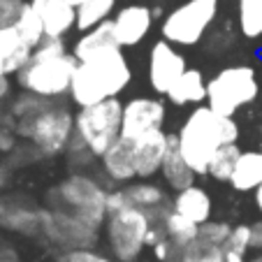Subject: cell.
I'll return each mask as SVG.
<instances>
[{"label": "cell", "instance_id": "obj_8", "mask_svg": "<svg viewBox=\"0 0 262 262\" xmlns=\"http://www.w3.org/2000/svg\"><path fill=\"white\" fill-rule=\"evenodd\" d=\"M151 228V218L135 204L109 213L104 221V237L112 255L119 262H137L146 246V234Z\"/></svg>", "mask_w": 262, "mask_h": 262}, {"label": "cell", "instance_id": "obj_36", "mask_svg": "<svg viewBox=\"0 0 262 262\" xmlns=\"http://www.w3.org/2000/svg\"><path fill=\"white\" fill-rule=\"evenodd\" d=\"M26 0H0V28H10L19 21Z\"/></svg>", "mask_w": 262, "mask_h": 262}, {"label": "cell", "instance_id": "obj_15", "mask_svg": "<svg viewBox=\"0 0 262 262\" xmlns=\"http://www.w3.org/2000/svg\"><path fill=\"white\" fill-rule=\"evenodd\" d=\"M42 221H45V209H35L16 195L0 198V228L21 234H37L42 232Z\"/></svg>", "mask_w": 262, "mask_h": 262}, {"label": "cell", "instance_id": "obj_1", "mask_svg": "<svg viewBox=\"0 0 262 262\" xmlns=\"http://www.w3.org/2000/svg\"><path fill=\"white\" fill-rule=\"evenodd\" d=\"M130 81L133 70L123 56V47H109L91 58L79 60L68 95L77 107H89L107 98H119Z\"/></svg>", "mask_w": 262, "mask_h": 262}, {"label": "cell", "instance_id": "obj_13", "mask_svg": "<svg viewBox=\"0 0 262 262\" xmlns=\"http://www.w3.org/2000/svg\"><path fill=\"white\" fill-rule=\"evenodd\" d=\"M130 142H133L137 177L139 179L156 177L160 172V167H163L165 154H167V148H169V133H165L163 128H156V130H148V133L130 139Z\"/></svg>", "mask_w": 262, "mask_h": 262}, {"label": "cell", "instance_id": "obj_21", "mask_svg": "<svg viewBox=\"0 0 262 262\" xmlns=\"http://www.w3.org/2000/svg\"><path fill=\"white\" fill-rule=\"evenodd\" d=\"M172 209L179 211L181 216L190 218L195 221L198 225L207 223L211 218V211H213V202H211V195L202 188V186H188L177 193V198L172 200Z\"/></svg>", "mask_w": 262, "mask_h": 262}, {"label": "cell", "instance_id": "obj_29", "mask_svg": "<svg viewBox=\"0 0 262 262\" xmlns=\"http://www.w3.org/2000/svg\"><path fill=\"white\" fill-rule=\"evenodd\" d=\"M14 28H16V33H19L21 37H24L26 45H30L33 49L47 37V33H45V24H42L40 14L35 12V7L30 5V3H26L24 12H21V16H19V21L14 24Z\"/></svg>", "mask_w": 262, "mask_h": 262}, {"label": "cell", "instance_id": "obj_7", "mask_svg": "<svg viewBox=\"0 0 262 262\" xmlns=\"http://www.w3.org/2000/svg\"><path fill=\"white\" fill-rule=\"evenodd\" d=\"M121 123L123 102L119 98H107L102 102L79 107V112L74 114V133L89 144L95 158H100L121 137Z\"/></svg>", "mask_w": 262, "mask_h": 262}, {"label": "cell", "instance_id": "obj_17", "mask_svg": "<svg viewBox=\"0 0 262 262\" xmlns=\"http://www.w3.org/2000/svg\"><path fill=\"white\" fill-rule=\"evenodd\" d=\"M102 160V169L114 183H130L137 177V167H135V154H133V142L125 137H119L112 146L100 156Z\"/></svg>", "mask_w": 262, "mask_h": 262}, {"label": "cell", "instance_id": "obj_43", "mask_svg": "<svg viewBox=\"0 0 262 262\" xmlns=\"http://www.w3.org/2000/svg\"><path fill=\"white\" fill-rule=\"evenodd\" d=\"M0 262H19V260L14 257V253L12 251H3L0 253Z\"/></svg>", "mask_w": 262, "mask_h": 262}, {"label": "cell", "instance_id": "obj_22", "mask_svg": "<svg viewBox=\"0 0 262 262\" xmlns=\"http://www.w3.org/2000/svg\"><path fill=\"white\" fill-rule=\"evenodd\" d=\"M167 100L177 107L186 104H202L207 100V81L204 74L195 68H186V72L174 81V86L167 91Z\"/></svg>", "mask_w": 262, "mask_h": 262}, {"label": "cell", "instance_id": "obj_38", "mask_svg": "<svg viewBox=\"0 0 262 262\" xmlns=\"http://www.w3.org/2000/svg\"><path fill=\"white\" fill-rule=\"evenodd\" d=\"M251 248H257L262 253V221L251 223Z\"/></svg>", "mask_w": 262, "mask_h": 262}, {"label": "cell", "instance_id": "obj_10", "mask_svg": "<svg viewBox=\"0 0 262 262\" xmlns=\"http://www.w3.org/2000/svg\"><path fill=\"white\" fill-rule=\"evenodd\" d=\"M98 230L89 225L86 221H81L79 216L60 209H45V221H42V232L56 242L58 246H63L65 251L72 248H89L98 242Z\"/></svg>", "mask_w": 262, "mask_h": 262}, {"label": "cell", "instance_id": "obj_35", "mask_svg": "<svg viewBox=\"0 0 262 262\" xmlns=\"http://www.w3.org/2000/svg\"><path fill=\"white\" fill-rule=\"evenodd\" d=\"M151 251H154V255L158 262H181L183 260V246L174 244L169 237H165L163 242L151 246Z\"/></svg>", "mask_w": 262, "mask_h": 262}, {"label": "cell", "instance_id": "obj_25", "mask_svg": "<svg viewBox=\"0 0 262 262\" xmlns=\"http://www.w3.org/2000/svg\"><path fill=\"white\" fill-rule=\"evenodd\" d=\"M237 28L246 40H262V0H237Z\"/></svg>", "mask_w": 262, "mask_h": 262}, {"label": "cell", "instance_id": "obj_44", "mask_svg": "<svg viewBox=\"0 0 262 262\" xmlns=\"http://www.w3.org/2000/svg\"><path fill=\"white\" fill-rule=\"evenodd\" d=\"M251 262H262V253H260V255H257V257H253Z\"/></svg>", "mask_w": 262, "mask_h": 262}, {"label": "cell", "instance_id": "obj_34", "mask_svg": "<svg viewBox=\"0 0 262 262\" xmlns=\"http://www.w3.org/2000/svg\"><path fill=\"white\" fill-rule=\"evenodd\" d=\"M225 251L246 255L251 251V225H234L228 242H225Z\"/></svg>", "mask_w": 262, "mask_h": 262}, {"label": "cell", "instance_id": "obj_30", "mask_svg": "<svg viewBox=\"0 0 262 262\" xmlns=\"http://www.w3.org/2000/svg\"><path fill=\"white\" fill-rule=\"evenodd\" d=\"M181 262H225V246L209 244L198 237L193 244L183 248Z\"/></svg>", "mask_w": 262, "mask_h": 262}, {"label": "cell", "instance_id": "obj_31", "mask_svg": "<svg viewBox=\"0 0 262 262\" xmlns=\"http://www.w3.org/2000/svg\"><path fill=\"white\" fill-rule=\"evenodd\" d=\"M230 232H232V225H230V223H225V221H211V218H209L207 223H202V225H200L198 237L204 239V242H209V244L225 246Z\"/></svg>", "mask_w": 262, "mask_h": 262}, {"label": "cell", "instance_id": "obj_20", "mask_svg": "<svg viewBox=\"0 0 262 262\" xmlns=\"http://www.w3.org/2000/svg\"><path fill=\"white\" fill-rule=\"evenodd\" d=\"M160 174H163L165 183H167L172 190H177V193L195 183V177H198V174H195V169L186 163V158H183L181 151H179L177 133L169 135V148H167V154H165Z\"/></svg>", "mask_w": 262, "mask_h": 262}, {"label": "cell", "instance_id": "obj_19", "mask_svg": "<svg viewBox=\"0 0 262 262\" xmlns=\"http://www.w3.org/2000/svg\"><path fill=\"white\" fill-rule=\"evenodd\" d=\"M33 56V47L26 45L14 26L0 28V74H19L28 65Z\"/></svg>", "mask_w": 262, "mask_h": 262}, {"label": "cell", "instance_id": "obj_42", "mask_svg": "<svg viewBox=\"0 0 262 262\" xmlns=\"http://www.w3.org/2000/svg\"><path fill=\"white\" fill-rule=\"evenodd\" d=\"M253 200H255V207H257V211L262 213V183L257 186L255 190H253Z\"/></svg>", "mask_w": 262, "mask_h": 262}, {"label": "cell", "instance_id": "obj_24", "mask_svg": "<svg viewBox=\"0 0 262 262\" xmlns=\"http://www.w3.org/2000/svg\"><path fill=\"white\" fill-rule=\"evenodd\" d=\"M262 183V151H242L230 177V186L237 193H253Z\"/></svg>", "mask_w": 262, "mask_h": 262}, {"label": "cell", "instance_id": "obj_33", "mask_svg": "<svg viewBox=\"0 0 262 262\" xmlns=\"http://www.w3.org/2000/svg\"><path fill=\"white\" fill-rule=\"evenodd\" d=\"M16 121L10 109H0V154H10L16 146Z\"/></svg>", "mask_w": 262, "mask_h": 262}, {"label": "cell", "instance_id": "obj_26", "mask_svg": "<svg viewBox=\"0 0 262 262\" xmlns=\"http://www.w3.org/2000/svg\"><path fill=\"white\" fill-rule=\"evenodd\" d=\"M114 7H116V0H84L77 7V28L84 33V30L112 19Z\"/></svg>", "mask_w": 262, "mask_h": 262}, {"label": "cell", "instance_id": "obj_6", "mask_svg": "<svg viewBox=\"0 0 262 262\" xmlns=\"http://www.w3.org/2000/svg\"><path fill=\"white\" fill-rule=\"evenodd\" d=\"M221 0H186L160 21V35L177 47H195L216 24Z\"/></svg>", "mask_w": 262, "mask_h": 262}, {"label": "cell", "instance_id": "obj_18", "mask_svg": "<svg viewBox=\"0 0 262 262\" xmlns=\"http://www.w3.org/2000/svg\"><path fill=\"white\" fill-rule=\"evenodd\" d=\"M123 190H125V195H128L130 204H135V207H139L142 211H146L151 221H163V218L172 211V202L167 200V193H165L160 186H156V183H148V181L133 183L130 181Z\"/></svg>", "mask_w": 262, "mask_h": 262}, {"label": "cell", "instance_id": "obj_39", "mask_svg": "<svg viewBox=\"0 0 262 262\" xmlns=\"http://www.w3.org/2000/svg\"><path fill=\"white\" fill-rule=\"evenodd\" d=\"M10 89H12V84H10V79H7L5 74H0V102L10 95Z\"/></svg>", "mask_w": 262, "mask_h": 262}, {"label": "cell", "instance_id": "obj_23", "mask_svg": "<svg viewBox=\"0 0 262 262\" xmlns=\"http://www.w3.org/2000/svg\"><path fill=\"white\" fill-rule=\"evenodd\" d=\"M109 47H121L119 40H116L114 21L112 19H107V21H102V24L93 26V28L84 30L79 40L74 42L72 54L77 56V60H86L93 54H98V51L109 49Z\"/></svg>", "mask_w": 262, "mask_h": 262}, {"label": "cell", "instance_id": "obj_12", "mask_svg": "<svg viewBox=\"0 0 262 262\" xmlns=\"http://www.w3.org/2000/svg\"><path fill=\"white\" fill-rule=\"evenodd\" d=\"M167 119L165 102L158 98H133L123 102V123H121V137L135 139L148 130L163 128Z\"/></svg>", "mask_w": 262, "mask_h": 262}, {"label": "cell", "instance_id": "obj_11", "mask_svg": "<svg viewBox=\"0 0 262 262\" xmlns=\"http://www.w3.org/2000/svg\"><path fill=\"white\" fill-rule=\"evenodd\" d=\"M186 72V58L177 49V45L163 40H158L151 47L148 54V65H146V77L148 86L156 91L158 95H167V91L174 86V81Z\"/></svg>", "mask_w": 262, "mask_h": 262}, {"label": "cell", "instance_id": "obj_2", "mask_svg": "<svg viewBox=\"0 0 262 262\" xmlns=\"http://www.w3.org/2000/svg\"><path fill=\"white\" fill-rule=\"evenodd\" d=\"M179 151L195 174H207L213 154L225 144H237L239 125L234 116H223L209 104H195L177 133Z\"/></svg>", "mask_w": 262, "mask_h": 262}, {"label": "cell", "instance_id": "obj_37", "mask_svg": "<svg viewBox=\"0 0 262 262\" xmlns=\"http://www.w3.org/2000/svg\"><path fill=\"white\" fill-rule=\"evenodd\" d=\"M60 262H112V257L102 255V253L93 251V248H72V251H65Z\"/></svg>", "mask_w": 262, "mask_h": 262}, {"label": "cell", "instance_id": "obj_41", "mask_svg": "<svg viewBox=\"0 0 262 262\" xmlns=\"http://www.w3.org/2000/svg\"><path fill=\"white\" fill-rule=\"evenodd\" d=\"M225 262H251V260H246V255H239V253H228V251H225Z\"/></svg>", "mask_w": 262, "mask_h": 262}, {"label": "cell", "instance_id": "obj_45", "mask_svg": "<svg viewBox=\"0 0 262 262\" xmlns=\"http://www.w3.org/2000/svg\"><path fill=\"white\" fill-rule=\"evenodd\" d=\"M260 135H262V128H260Z\"/></svg>", "mask_w": 262, "mask_h": 262}, {"label": "cell", "instance_id": "obj_14", "mask_svg": "<svg viewBox=\"0 0 262 262\" xmlns=\"http://www.w3.org/2000/svg\"><path fill=\"white\" fill-rule=\"evenodd\" d=\"M154 10L142 3H130V5L121 7L112 21H114V33L121 47H137L139 42L151 33L154 26Z\"/></svg>", "mask_w": 262, "mask_h": 262}, {"label": "cell", "instance_id": "obj_16", "mask_svg": "<svg viewBox=\"0 0 262 262\" xmlns=\"http://www.w3.org/2000/svg\"><path fill=\"white\" fill-rule=\"evenodd\" d=\"M30 5L40 14L47 37H65L77 28V7L70 0H30Z\"/></svg>", "mask_w": 262, "mask_h": 262}, {"label": "cell", "instance_id": "obj_32", "mask_svg": "<svg viewBox=\"0 0 262 262\" xmlns=\"http://www.w3.org/2000/svg\"><path fill=\"white\" fill-rule=\"evenodd\" d=\"M65 156H68V163L74 165V167H86V165L95 158V154L89 148V144H86L77 133H74L72 139H70L68 148H65Z\"/></svg>", "mask_w": 262, "mask_h": 262}, {"label": "cell", "instance_id": "obj_4", "mask_svg": "<svg viewBox=\"0 0 262 262\" xmlns=\"http://www.w3.org/2000/svg\"><path fill=\"white\" fill-rule=\"evenodd\" d=\"M109 190L86 174H70L49 193V207L79 216L93 228H102L107 221Z\"/></svg>", "mask_w": 262, "mask_h": 262}, {"label": "cell", "instance_id": "obj_9", "mask_svg": "<svg viewBox=\"0 0 262 262\" xmlns=\"http://www.w3.org/2000/svg\"><path fill=\"white\" fill-rule=\"evenodd\" d=\"M74 135V114L65 104H54L42 112L33 123L28 125L24 139L33 142L40 148V154L51 158V156L65 154L70 139Z\"/></svg>", "mask_w": 262, "mask_h": 262}, {"label": "cell", "instance_id": "obj_5", "mask_svg": "<svg viewBox=\"0 0 262 262\" xmlns=\"http://www.w3.org/2000/svg\"><path fill=\"white\" fill-rule=\"evenodd\" d=\"M257 93V72L246 63L228 65L207 81V104L223 116H234L239 109L255 102Z\"/></svg>", "mask_w": 262, "mask_h": 262}, {"label": "cell", "instance_id": "obj_3", "mask_svg": "<svg viewBox=\"0 0 262 262\" xmlns=\"http://www.w3.org/2000/svg\"><path fill=\"white\" fill-rule=\"evenodd\" d=\"M77 65L79 60L72 51L65 49L63 37H45L33 49L28 65L16 74V81L28 93L58 100L70 93Z\"/></svg>", "mask_w": 262, "mask_h": 262}, {"label": "cell", "instance_id": "obj_27", "mask_svg": "<svg viewBox=\"0 0 262 262\" xmlns=\"http://www.w3.org/2000/svg\"><path fill=\"white\" fill-rule=\"evenodd\" d=\"M165 230H167V237L172 239L174 244H179V246L186 248L188 244H193L195 239H198L200 225L172 209V211L165 216Z\"/></svg>", "mask_w": 262, "mask_h": 262}, {"label": "cell", "instance_id": "obj_40", "mask_svg": "<svg viewBox=\"0 0 262 262\" xmlns=\"http://www.w3.org/2000/svg\"><path fill=\"white\" fill-rule=\"evenodd\" d=\"M10 174H12V165H0V188H5L7 181H10Z\"/></svg>", "mask_w": 262, "mask_h": 262}, {"label": "cell", "instance_id": "obj_28", "mask_svg": "<svg viewBox=\"0 0 262 262\" xmlns=\"http://www.w3.org/2000/svg\"><path fill=\"white\" fill-rule=\"evenodd\" d=\"M239 154H242V148H239L237 144H225V146H221L216 154H213L207 174L221 183L223 181L230 183V177H232V172H234V165H237Z\"/></svg>", "mask_w": 262, "mask_h": 262}]
</instances>
